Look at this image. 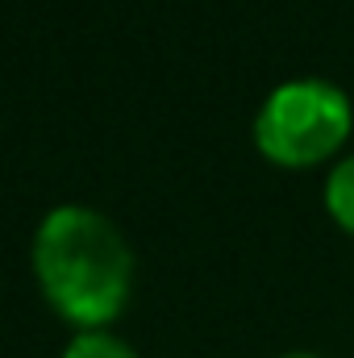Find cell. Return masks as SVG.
I'll return each instance as SVG.
<instances>
[{
    "instance_id": "cell-2",
    "label": "cell",
    "mask_w": 354,
    "mask_h": 358,
    "mask_svg": "<svg viewBox=\"0 0 354 358\" xmlns=\"http://www.w3.org/2000/svg\"><path fill=\"white\" fill-rule=\"evenodd\" d=\"M351 96L330 80H292L263 100L255 142L279 167H309L334 155L351 134Z\"/></svg>"
},
{
    "instance_id": "cell-4",
    "label": "cell",
    "mask_w": 354,
    "mask_h": 358,
    "mask_svg": "<svg viewBox=\"0 0 354 358\" xmlns=\"http://www.w3.org/2000/svg\"><path fill=\"white\" fill-rule=\"evenodd\" d=\"M63 358H138L121 338H113V334H80L67 350H63Z\"/></svg>"
},
{
    "instance_id": "cell-5",
    "label": "cell",
    "mask_w": 354,
    "mask_h": 358,
    "mask_svg": "<svg viewBox=\"0 0 354 358\" xmlns=\"http://www.w3.org/2000/svg\"><path fill=\"white\" fill-rule=\"evenodd\" d=\"M288 358H313V355H288Z\"/></svg>"
},
{
    "instance_id": "cell-3",
    "label": "cell",
    "mask_w": 354,
    "mask_h": 358,
    "mask_svg": "<svg viewBox=\"0 0 354 358\" xmlns=\"http://www.w3.org/2000/svg\"><path fill=\"white\" fill-rule=\"evenodd\" d=\"M325 204H330L334 221L354 234V155L346 163H338V171L330 176V183H325Z\"/></svg>"
},
{
    "instance_id": "cell-1",
    "label": "cell",
    "mask_w": 354,
    "mask_h": 358,
    "mask_svg": "<svg viewBox=\"0 0 354 358\" xmlns=\"http://www.w3.org/2000/svg\"><path fill=\"white\" fill-rule=\"evenodd\" d=\"M34 275L46 300L76 325L96 329L113 321L134 283V255L125 234L96 208L59 204L34 234Z\"/></svg>"
}]
</instances>
